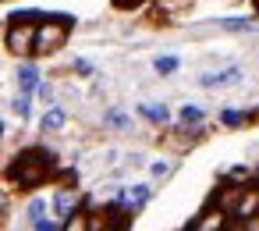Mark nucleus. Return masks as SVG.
Listing matches in <instances>:
<instances>
[{"instance_id": "9b49d317", "label": "nucleus", "mask_w": 259, "mask_h": 231, "mask_svg": "<svg viewBox=\"0 0 259 231\" xmlns=\"http://www.w3.org/2000/svg\"><path fill=\"white\" fill-rule=\"evenodd\" d=\"M61 125H64V110H61V107L47 110V118H43V132H57Z\"/></svg>"}, {"instance_id": "f257e3e1", "label": "nucleus", "mask_w": 259, "mask_h": 231, "mask_svg": "<svg viewBox=\"0 0 259 231\" xmlns=\"http://www.w3.org/2000/svg\"><path fill=\"white\" fill-rule=\"evenodd\" d=\"M47 174H50V157H47L43 149H25V153L15 160V167H11V178H15L18 185H25V188L39 185Z\"/></svg>"}, {"instance_id": "0eeeda50", "label": "nucleus", "mask_w": 259, "mask_h": 231, "mask_svg": "<svg viewBox=\"0 0 259 231\" xmlns=\"http://www.w3.org/2000/svg\"><path fill=\"white\" fill-rule=\"evenodd\" d=\"M220 227H224V210H206L192 231H220Z\"/></svg>"}, {"instance_id": "9d476101", "label": "nucleus", "mask_w": 259, "mask_h": 231, "mask_svg": "<svg viewBox=\"0 0 259 231\" xmlns=\"http://www.w3.org/2000/svg\"><path fill=\"white\" fill-rule=\"evenodd\" d=\"M139 110H142V118H149V121H156V125L167 121V107H160V103H142Z\"/></svg>"}, {"instance_id": "4468645a", "label": "nucleus", "mask_w": 259, "mask_h": 231, "mask_svg": "<svg viewBox=\"0 0 259 231\" xmlns=\"http://www.w3.org/2000/svg\"><path fill=\"white\" fill-rule=\"evenodd\" d=\"M181 121H185V125L202 121V110H199V107H181Z\"/></svg>"}, {"instance_id": "412c9836", "label": "nucleus", "mask_w": 259, "mask_h": 231, "mask_svg": "<svg viewBox=\"0 0 259 231\" xmlns=\"http://www.w3.org/2000/svg\"><path fill=\"white\" fill-rule=\"evenodd\" d=\"M36 231H54V224H50V220H43V217H39V220H36Z\"/></svg>"}, {"instance_id": "b1692460", "label": "nucleus", "mask_w": 259, "mask_h": 231, "mask_svg": "<svg viewBox=\"0 0 259 231\" xmlns=\"http://www.w3.org/2000/svg\"><path fill=\"white\" fill-rule=\"evenodd\" d=\"M0 135H4V121H0Z\"/></svg>"}, {"instance_id": "7ed1b4c3", "label": "nucleus", "mask_w": 259, "mask_h": 231, "mask_svg": "<svg viewBox=\"0 0 259 231\" xmlns=\"http://www.w3.org/2000/svg\"><path fill=\"white\" fill-rule=\"evenodd\" d=\"M8 47H11L15 54H29V50L36 47V29L25 25V22H18V25L8 32Z\"/></svg>"}, {"instance_id": "f03ea898", "label": "nucleus", "mask_w": 259, "mask_h": 231, "mask_svg": "<svg viewBox=\"0 0 259 231\" xmlns=\"http://www.w3.org/2000/svg\"><path fill=\"white\" fill-rule=\"evenodd\" d=\"M64 40H68V22H47V25L36 29V47H32V54H54V50L64 47Z\"/></svg>"}, {"instance_id": "f3484780", "label": "nucleus", "mask_w": 259, "mask_h": 231, "mask_svg": "<svg viewBox=\"0 0 259 231\" xmlns=\"http://www.w3.org/2000/svg\"><path fill=\"white\" fill-rule=\"evenodd\" d=\"M224 125H241V114L238 110H224Z\"/></svg>"}, {"instance_id": "20e7f679", "label": "nucleus", "mask_w": 259, "mask_h": 231, "mask_svg": "<svg viewBox=\"0 0 259 231\" xmlns=\"http://www.w3.org/2000/svg\"><path fill=\"white\" fill-rule=\"evenodd\" d=\"M231 213L241 217V220H248L252 213H259V188H241V196H238V203H234Z\"/></svg>"}, {"instance_id": "4be33fe9", "label": "nucleus", "mask_w": 259, "mask_h": 231, "mask_svg": "<svg viewBox=\"0 0 259 231\" xmlns=\"http://www.w3.org/2000/svg\"><path fill=\"white\" fill-rule=\"evenodd\" d=\"M0 213H4V196H0Z\"/></svg>"}, {"instance_id": "ddd939ff", "label": "nucleus", "mask_w": 259, "mask_h": 231, "mask_svg": "<svg viewBox=\"0 0 259 231\" xmlns=\"http://www.w3.org/2000/svg\"><path fill=\"white\" fill-rule=\"evenodd\" d=\"M160 75H174L178 71V57H156V64H153Z\"/></svg>"}, {"instance_id": "a211bd4d", "label": "nucleus", "mask_w": 259, "mask_h": 231, "mask_svg": "<svg viewBox=\"0 0 259 231\" xmlns=\"http://www.w3.org/2000/svg\"><path fill=\"white\" fill-rule=\"evenodd\" d=\"M224 29H248V22H241V18H227Z\"/></svg>"}, {"instance_id": "39448f33", "label": "nucleus", "mask_w": 259, "mask_h": 231, "mask_svg": "<svg viewBox=\"0 0 259 231\" xmlns=\"http://www.w3.org/2000/svg\"><path fill=\"white\" fill-rule=\"evenodd\" d=\"M78 199H82V196H78L75 188H61V192L54 196V210H57L61 217H71L75 206H78Z\"/></svg>"}, {"instance_id": "aec40b11", "label": "nucleus", "mask_w": 259, "mask_h": 231, "mask_svg": "<svg viewBox=\"0 0 259 231\" xmlns=\"http://www.w3.org/2000/svg\"><path fill=\"white\" fill-rule=\"evenodd\" d=\"M245 231H259V213H252V217L245 220Z\"/></svg>"}, {"instance_id": "5701e85b", "label": "nucleus", "mask_w": 259, "mask_h": 231, "mask_svg": "<svg viewBox=\"0 0 259 231\" xmlns=\"http://www.w3.org/2000/svg\"><path fill=\"white\" fill-rule=\"evenodd\" d=\"M117 4H135V0H117Z\"/></svg>"}, {"instance_id": "423d86ee", "label": "nucleus", "mask_w": 259, "mask_h": 231, "mask_svg": "<svg viewBox=\"0 0 259 231\" xmlns=\"http://www.w3.org/2000/svg\"><path fill=\"white\" fill-rule=\"evenodd\" d=\"M146 199H149V188H146V185H132L128 192H121V203H124L128 210H139V206H146Z\"/></svg>"}, {"instance_id": "1a4fd4ad", "label": "nucleus", "mask_w": 259, "mask_h": 231, "mask_svg": "<svg viewBox=\"0 0 259 231\" xmlns=\"http://www.w3.org/2000/svg\"><path fill=\"white\" fill-rule=\"evenodd\" d=\"M18 86H22V93H32V89L39 86V71H36L32 64H22V68H18Z\"/></svg>"}, {"instance_id": "6e6552de", "label": "nucleus", "mask_w": 259, "mask_h": 231, "mask_svg": "<svg viewBox=\"0 0 259 231\" xmlns=\"http://www.w3.org/2000/svg\"><path fill=\"white\" fill-rule=\"evenodd\" d=\"M238 79H241V71L238 68H227V71H217V75H202V86H209V89L213 86H234Z\"/></svg>"}, {"instance_id": "f8f14e48", "label": "nucleus", "mask_w": 259, "mask_h": 231, "mask_svg": "<svg viewBox=\"0 0 259 231\" xmlns=\"http://www.w3.org/2000/svg\"><path fill=\"white\" fill-rule=\"evenodd\" d=\"M64 231H89V217H85V213H71V217H64Z\"/></svg>"}, {"instance_id": "2eb2a0df", "label": "nucleus", "mask_w": 259, "mask_h": 231, "mask_svg": "<svg viewBox=\"0 0 259 231\" xmlns=\"http://www.w3.org/2000/svg\"><path fill=\"white\" fill-rule=\"evenodd\" d=\"M15 114H18V118H29V93H22V96L15 100Z\"/></svg>"}, {"instance_id": "6ab92c4d", "label": "nucleus", "mask_w": 259, "mask_h": 231, "mask_svg": "<svg viewBox=\"0 0 259 231\" xmlns=\"http://www.w3.org/2000/svg\"><path fill=\"white\" fill-rule=\"evenodd\" d=\"M167 171H170V164H163V160H156V164H153V174H156V178H163Z\"/></svg>"}, {"instance_id": "dca6fc26", "label": "nucleus", "mask_w": 259, "mask_h": 231, "mask_svg": "<svg viewBox=\"0 0 259 231\" xmlns=\"http://www.w3.org/2000/svg\"><path fill=\"white\" fill-rule=\"evenodd\" d=\"M43 210H47V206H43V199H36V203L29 206V217H32V220H39V217H43Z\"/></svg>"}]
</instances>
